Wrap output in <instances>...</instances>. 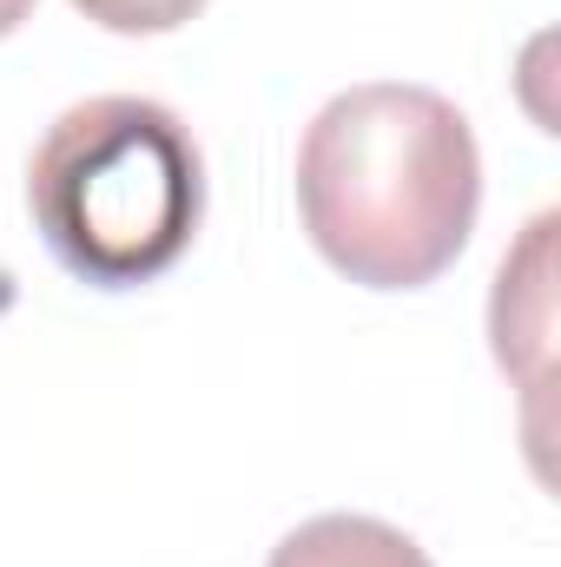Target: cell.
I'll list each match as a JSON object with an SVG mask.
<instances>
[{
    "label": "cell",
    "instance_id": "1",
    "mask_svg": "<svg viewBox=\"0 0 561 567\" xmlns=\"http://www.w3.org/2000/svg\"><path fill=\"white\" fill-rule=\"evenodd\" d=\"M297 212L330 271L364 290H422L469 251L482 212L476 133L436 86H344L304 126Z\"/></svg>",
    "mask_w": 561,
    "mask_h": 567
},
{
    "label": "cell",
    "instance_id": "2",
    "mask_svg": "<svg viewBox=\"0 0 561 567\" xmlns=\"http://www.w3.org/2000/svg\"><path fill=\"white\" fill-rule=\"evenodd\" d=\"M27 212L67 278L140 290L165 278L205 218V158L185 120L140 93L67 106L27 158Z\"/></svg>",
    "mask_w": 561,
    "mask_h": 567
},
{
    "label": "cell",
    "instance_id": "3",
    "mask_svg": "<svg viewBox=\"0 0 561 567\" xmlns=\"http://www.w3.org/2000/svg\"><path fill=\"white\" fill-rule=\"evenodd\" d=\"M265 567H436L417 542L377 515H310L272 548Z\"/></svg>",
    "mask_w": 561,
    "mask_h": 567
},
{
    "label": "cell",
    "instance_id": "4",
    "mask_svg": "<svg viewBox=\"0 0 561 567\" xmlns=\"http://www.w3.org/2000/svg\"><path fill=\"white\" fill-rule=\"evenodd\" d=\"M73 13H86L106 33H172V27L198 20L205 0H73Z\"/></svg>",
    "mask_w": 561,
    "mask_h": 567
},
{
    "label": "cell",
    "instance_id": "5",
    "mask_svg": "<svg viewBox=\"0 0 561 567\" xmlns=\"http://www.w3.org/2000/svg\"><path fill=\"white\" fill-rule=\"evenodd\" d=\"M27 13H33V0H0V40H7V33L27 20Z\"/></svg>",
    "mask_w": 561,
    "mask_h": 567
}]
</instances>
